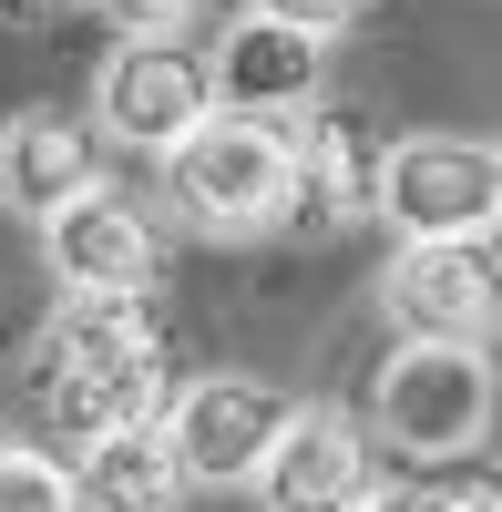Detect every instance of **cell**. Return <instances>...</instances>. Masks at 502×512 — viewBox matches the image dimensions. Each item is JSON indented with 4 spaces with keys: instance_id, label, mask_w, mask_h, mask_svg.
Listing matches in <instances>:
<instances>
[{
    "instance_id": "15",
    "label": "cell",
    "mask_w": 502,
    "mask_h": 512,
    "mask_svg": "<svg viewBox=\"0 0 502 512\" xmlns=\"http://www.w3.org/2000/svg\"><path fill=\"white\" fill-rule=\"evenodd\" d=\"M0 512H82L72 461L41 441H0Z\"/></svg>"
},
{
    "instance_id": "6",
    "label": "cell",
    "mask_w": 502,
    "mask_h": 512,
    "mask_svg": "<svg viewBox=\"0 0 502 512\" xmlns=\"http://www.w3.org/2000/svg\"><path fill=\"white\" fill-rule=\"evenodd\" d=\"M246 492H257L267 512H369L390 482H380V441H369V420L308 400V410H287V431H277V451L257 461Z\"/></svg>"
},
{
    "instance_id": "17",
    "label": "cell",
    "mask_w": 502,
    "mask_h": 512,
    "mask_svg": "<svg viewBox=\"0 0 502 512\" xmlns=\"http://www.w3.org/2000/svg\"><path fill=\"white\" fill-rule=\"evenodd\" d=\"M185 11H195V0H103V21H113L123 41H175Z\"/></svg>"
},
{
    "instance_id": "19",
    "label": "cell",
    "mask_w": 502,
    "mask_h": 512,
    "mask_svg": "<svg viewBox=\"0 0 502 512\" xmlns=\"http://www.w3.org/2000/svg\"><path fill=\"white\" fill-rule=\"evenodd\" d=\"M492 236H502V144H492Z\"/></svg>"
},
{
    "instance_id": "16",
    "label": "cell",
    "mask_w": 502,
    "mask_h": 512,
    "mask_svg": "<svg viewBox=\"0 0 502 512\" xmlns=\"http://www.w3.org/2000/svg\"><path fill=\"white\" fill-rule=\"evenodd\" d=\"M246 21H287V31H318V41H339L359 21V0H246Z\"/></svg>"
},
{
    "instance_id": "14",
    "label": "cell",
    "mask_w": 502,
    "mask_h": 512,
    "mask_svg": "<svg viewBox=\"0 0 502 512\" xmlns=\"http://www.w3.org/2000/svg\"><path fill=\"white\" fill-rule=\"evenodd\" d=\"M134 359H164V338L144 308L123 297H62L52 338H41V379H72V369H134Z\"/></svg>"
},
{
    "instance_id": "2",
    "label": "cell",
    "mask_w": 502,
    "mask_h": 512,
    "mask_svg": "<svg viewBox=\"0 0 502 512\" xmlns=\"http://www.w3.org/2000/svg\"><path fill=\"white\" fill-rule=\"evenodd\" d=\"M164 195L195 236H267L287 226V123H246V113H216L205 134H185L164 154Z\"/></svg>"
},
{
    "instance_id": "7",
    "label": "cell",
    "mask_w": 502,
    "mask_h": 512,
    "mask_svg": "<svg viewBox=\"0 0 502 512\" xmlns=\"http://www.w3.org/2000/svg\"><path fill=\"white\" fill-rule=\"evenodd\" d=\"M205 123H216V82H205V52H185V41H123L93 82V134L134 154H175Z\"/></svg>"
},
{
    "instance_id": "3",
    "label": "cell",
    "mask_w": 502,
    "mask_h": 512,
    "mask_svg": "<svg viewBox=\"0 0 502 512\" xmlns=\"http://www.w3.org/2000/svg\"><path fill=\"white\" fill-rule=\"evenodd\" d=\"M287 400L277 379H257V369H205V379H185L175 400H164V451H175V472H185V492H236V482H257V461L277 451V431H287Z\"/></svg>"
},
{
    "instance_id": "12",
    "label": "cell",
    "mask_w": 502,
    "mask_h": 512,
    "mask_svg": "<svg viewBox=\"0 0 502 512\" xmlns=\"http://www.w3.org/2000/svg\"><path fill=\"white\" fill-rule=\"evenodd\" d=\"M41 400H52V431H62L72 451H93V441H123V431H154L164 400H175V379H164V359H134V369L41 379Z\"/></svg>"
},
{
    "instance_id": "10",
    "label": "cell",
    "mask_w": 502,
    "mask_h": 512,
    "mask_svg": "<svg viewBox=\"0 0 502 512\" xmlns=\"http://www.w3.org/2000/svg\"><path fill=\"white\" fill-rule=\"evenodd\" d=\"M72 195H103V134L82 113H11L0 123V205H21V216H62Z\"/></svg>"
},
{
    "instance_id": "9",
    "label": "cell",
    "mask_w": 502,
    "mask_h": 512,
    "mask_svg": "<svg viewBox=\"0 0 502 512\" xmlns=\"http://www.w3.org/2000/svg\"><path fill=\"white\" fill-rule=\"evenodd\" d=\"M205 82H216V113L287 123V113L318 103V82H328V41H318V31H287V21H236L216 52H205Z\"/></svg>"
},
{
    "instance_id": "8",
    "label": "cell",
    "mask_w": 502,
    "mask_h": 512,
    "mask_svg": "<svg viewBox=\"0 0 502 512\" xmlns=\"http://www.w3.org/2000/svg\"><path fill=\"white\" fill-rule=\"evenodd\" d=\"M41 256H52L62 297H123V308H144V287H154V267H164L154 226H144L113 185H103V195H72L62 216H41Z\"/></svg>"
},
{
    "instance_id": "13",
    "label": "cell",
    "mask_w": 502,
    "mask_h": 512,
    "mask_svg": "<svg viewBox=\"0 0 502 512\" xmlns=\"http://www.w3.org/2000/svg\"><path fill=\"white\" fill-rule=\"evenodd\" d=\"M72 492H82V512H175L185 472L164 451V431H123V441H93L72 461Z\"/></svg>"
},
{
    "instance_id": "5",
    "label": "cell",
    "mask_w": 502,
    "mask_h": 512,
    "mask_svg": "<svg viewBox=\"0 0 502 512\" xmlns=\"http://www.w3.org/2000/svg\"><path fill=\"white\" fill-rule=\"evenodd\" d=\"M380 308L410 349H492L502 328V256L472 246H400L380 277Z\"/></svg>"
},
{
    "instance_id": "18",
    "label": "cell",
    "mask_w": 502,
    "mask_h": 512,
    "mask_svg": "<svg viewBox=\"0 0 502 512\" xmlns=\"http://www.w3.org/2000/svg\"><path fill=\"white\" fill-rule=\"evenodd\" d=\"M369 512H441V492H380Z\"/></svg>"
},
{
    "instance_id": "1",
    "label": "cell",
    "mask_w": 502,
    "mask_h": 512,
    "mask_svg": "<svg viewBox=\"0 0 502 512\" xmlns=\"http://www.w3.org/2000/svg\"><path fill=\"white\" fill-rule=\"evenodd\" d=\"M492 359L482 349H400L380 359V379H369V441L421 461V472H462V461L492 441Z\"/></svg>"
},
{
    "instance_id": "11",
    "label": "cell",
    "mask_w": 502,
    "mask_h": 512,
    "mask_svg": "<svg viewBox=\"0 0 502 512\" xmlns=\"http://www.w3.org/2000/svg\"><path fill=\"white\" fill-rule=\"evenodd\" d=\"M369 185H380V144H369L349 113H308L298 134H287V226L339 236V226L369 216Z\"/></svg>"
},
{
    "instance_id": "4",
    "label": "cell",
    "mask_w": 502,
    "mask_h": 512,
    "mask_svg": "<svg viewBox=\"0 0 502 512\" xmlns=\"http://www.w3.org/2000/svg\"><path fill=\"white\" fill-rule=\"evenodd\" d=\"M369 216L400 246H472V236H492V144H472V134H400L380 154Z\"/></svg>"
}]
</instances>
